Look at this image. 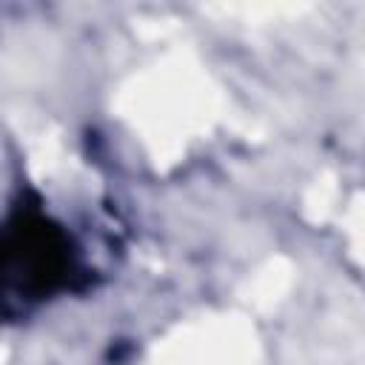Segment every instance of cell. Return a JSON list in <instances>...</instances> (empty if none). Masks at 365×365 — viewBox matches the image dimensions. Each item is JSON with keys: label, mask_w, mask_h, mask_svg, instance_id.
Segmentation results:
<instances>
[{"label": "cell", "mask_w": 365, "mask_h": 365, "mask_svg": "<svg viewBox=\"0 0 365 365\" xmlns=\"http://www.w3.org/2000/svg\"><path fill=\"white\" fill-rule=\"evenodd\" d=\"M91 285L94 268L77 231L40 191L20 188L0 214V319L23 322Z\"/></svg>", "instance_id": "6da1fadb"}]
</instances>
